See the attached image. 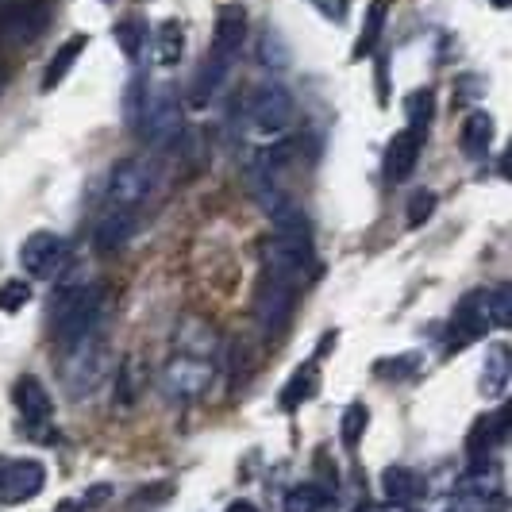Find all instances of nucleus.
I'll return each instance as SVG.
<instances>
[{
  "label": "nucleus",
  "instance_id": "obj_1",
  "mask_svg": "<svg viewBox=\"0 0 512 512\" xmlns=\"http://www.w3.org/2000/svg\"><path fill=\"white\" fill-rule=\"evenodd\" d=\"M101 308H104V285H70L58 293L51 305V335L58 347L74 343L81 335L101 328Z\"/></svg>",
  "mask_w": 512,
  "mask_h": 512
},
{
  "label": "nucleus",
  "instance_id": "obj_2",
  "mask_svg": "<svg viewBox=\"0 0 512 512\" xmlns=\"http://www.w3.org/2000/svg\"><path fill=\"white\" fill-rule=\"evenodd\" d=\"M62 351H66V359H62V378L70 385V393H74V397H89V393L101 385L104 374H108V343H104L101 328L81 335L74 343H66Z\"/></svg>",
  "mask_w": 512,
  "mask_h": 512
},
{
  "label": "nucleus",
  "instance_id": "obj_3",
  "mask_svg": "<svg viewBox=\"0 0 512 512\" xmlns=\"http://www.w3.org/2000/svg\"><path fill=\"white\" fill-rule=\"evenodd\" d=\"M293 308H297V285L278 278V274H262V282L255 289V324L262 335H282L293 320Z\"/></svg>",
  "mask_w": 512,
  "mask_h": 512
},
{
  "label": "nucleus",
  "instance_id": "obj_4",
  "mask_svg": "<svg viewBox=\"0 0 512 512\" xmlns=\"http://www.w3.org/2000/svg\"><path fill=\"white\" fill-rule=\"evenodd\" d=\"M139 135L151 143V147H174L181 135V104L174 97V89L158 85V89H147V101H143V112H139Z\"/></svg>",
  "mask_w": 512,
  "mask_h": 512
},
{
  "label": "nucleus",
  "instance_id": "obj_5",
  "mask_svg": "<svg viewBox=\"0 0 512 512\" xmlns=\"http://www.w3.org/2000/svg\"><path fill=\"white\" fill-rule=\"evenodd\" d=\"M151 193H154V166L147 158H124L108 174V208L139 212V205H147Z\"/></svg>",
  "mask_w": 512,
  "mask_h": 512
},
{
  "label": "nucleus",
  "instance_id": "obj_6",
  "mask_svg": "<svg viewBox=\"0 0 512 512\" xmlns=\"http://www.w3.org/2000/svg\"><path fill=\"white\" fill-rule=\"evenodd\" d=\"M47 486V466L39 459H16L0 462V501L4 505H24L39 497Z\"/></svg>",
  "mask_w": 512,
  "mask_h": 512
},
{
  "label": "nucleus",
  "instance_id": "obj_7",
  "mask_svg": "<svg viewBox=\"0 0 512 512\" xmlns=\"http://www.w3.org/2000/svg\"><path fill=\"white\" fill-rule=\"evenodd\" d=\"M66 258H70V243L54 231H35L20 247V262L31 278H54L66 266Z\"/></svg>",
  "mask_w": 512,
  "mask_h": 512
},
{
  "label": "nucleus",
  "instance_id": "obj_8",
  "mask_svg": "<svg viewBox=\"0 0 512 512\" xmlns=\"http://www.w3.org/2000/svg\"><path fill=\"white\" fill-rule=\"evenodd\" d=\"M247 112H251L258 131H282L293 120V97L278 81H262L251 93V101H247Z\"/></svg>",
  "mask_w": 512,
  "mask_h": 512
},
{
  "label": "nucleus",
  "instance_id": "obj_9",
  "mask_svg": "<svg viewBox=\"0 0 512 512\" xmlns=\"http://www.w3.org/2000/svg\"><path fill=\"white\" fill-rule=\"evenodd\" d=\"M51 24V8L43 0H24V4H12L0 12V39L4 43H35Z\"/></svg>",
  "mask_w": 512,
  "mask_h": 512
},
{
  "label": "nucleus",
  "instance_id": "obj_10",
  "mask_svg": "<svg viewBox=\"0 0 512 512\" xmlns=\"http://www.w3.org/2000/svg\"><path fill=\"white\" fill-rule=\"evenodd\" d=\"M208 382H212V362L201 359V355H174L170 366H166V389L178 401L201 397L208 389Z\"/></svg>",
  "mask_w": 512,
  "mask_h": 512
},
{
  "label": "nucleus",
  "instance_id": "obj_11",
  "mask_svg": "<svg viewBox=\"0 0 512 512\" xmlns=\"http://www.w3.org/2000/svg\"><path fill=\"white\" fill-rule=\"evenodd\" d=\"M489 332V308H486V293H466L455 308V320H451V343L447 351H462L470 347L474 339H482Z\"/></svg>",
  "mask_w": 512,
  "mask_h": 512
},
{
  "label": "nucleus",
  "instance_id": "obj_12",
  "mask_svg": "<svg viewBox=\"0 0 512 512\" xmlns=\"http://www.w3.org/2000/svg\"><path fill=\"white\" fill-rule=\"evenodd\" d=\"M243 39H247V12L239 8V4H224L220 8V16H216V31H212V58H220V62H235V54L243 47Z\"/></svg>",
  "mask_w": 512,
  "mask_h": 512
},
{
  "label": "nucleus",
  "instance_id": "obj_13",
  "mask_svg": "<svg viewBox=\"0 0 512 512\" xmlns=\"http://www.w3.org/2000/svg\"><path fill=\"white\" fill-rule=\"evenodd\" d=\"M420 147H424V131H397L385 147V178L393 181H409L412 170H416V158H420Z\"/></svg>",
  "mask_w": 512,
  "mask_h": 512
},
{
  "label": "nucleus",
  "instance_id": "obj_14",
  "mask_svg": "<svg viewBox=\"0 0 512 512\" xmlns=\"http://www.w3.org/2000/svg\"><path fill=\"white\" fill-rule=\"evenodd\" d=\"M12 401H16V409H20V416H24L27 424H47L54 412L47 385L39 382V378H31V374H24L20 382L12 385Z\"/></svg>",
  "mask_w": 512,
  "mask_h": 512
},
{
  "label": "nucleus",
  "instance_id": "obj_15",
  "mask_svg": "<svg viewBox=\"0 0 512 512\" xmlns=\"http://www.w3.org/2000/svg\"><path fill=\"white\" fill-rule=\"evenodd\" d=\"M135 235V212L128 208H108L101 216V224L93 231V243L101 255H116L120 247H128V239Z\"/></svg>",
  "mask_w": 512,
  "mask_h": 512
},
{
  "label": "nucleus",
  "instance_id": "obj_16",
  "mask_svg": "<svg viewBox=\"0 0 512 512\" xmlns=\"http://www.w3.org/2000/svg\"><path fill=\"white\" fill-rule=\"evenodd\" d=\"M505 436H509V409H497L493 416H482L474 424V432L466 439V451L470 455H486L497 443H505Z\"/></svg>",
  "mask_w": 512,
  "mask_h": 512
},
{
  "label": "nucleus",
  "instance_id": "obj_17",
  "mask_svg": "<svg viewBox=\"0 0 512 512\" xmlns=\"http://www.w3.org/2000/svg\"><path fill=\"white\" fill-rule=\"evenodd\" d=\"M85 47H89V35H70V39L54 51L51 66H47V74H43V93H51V89H58V85L66 81V74L74 70V62L81 58Z\"/></svg>",
  "mask_w": 512,
  "mask_h": 512
},
{
  "label": "nucleus",
  "instance_id": "obj_18",
  "mask_svg": "<svg viewBox=\"0 0 512 512\" xmlns=\"http://www.w3.org/2000/svg\"><path fill=\"white\" fill-rule=\"evenodd\" d=\"M316 389H320V366H316V359L305 362L289 382H285L282 389V409L285 412H297L305 401H312L316 397Z\"/></svg>",
  "mask_w": 512,
  "mask_h": 512
},
{
  "label": "nucleus",
  "instance_id": "obj_19",
  "mask_svg": "<svg viewBox=\"0 0 512 512\" xmlns=\"http://www.w3.org/2000/svg\"><path fill=\"white\" fill-rule=\"evenodd\" d=\"M462 154L466 158H486L489 143H493V116L489 112H470L462 120Z\"/></svg>",
  "mask_w": 512,
  "mask_h": 512
},
{
  "label": "nucleus",
  "instance_id": "obj_20",
  "mask_svg": "<svg viewBox=\"0 0 512 512\" xmlns=\"http://www.w3.org/2000/svg\"><path fill=\"white\" fill-rule=\"evenodd\" d=\"M382 489L393 505H412V501H420L424 482H420V474H412L405 466H389L382 474Z\"/></svg>",
  "mask_w": 512,
  "mask_h": 512
},
{
  "label": "nucleus",
  "instance_id": "obj_21",
  "mask_svg": "<svg viewBox=\"0 0 512 512\" xmlns=\"http://www.w3.org/2000/svg\"><path fill=\"white\" fill-rule=\"evenodd\" d=\"M228 70H231L228 62H220V58H212V54H208L205 62H201V70H197V77H193V93H189L193 108H205V104L216 97V89L224 85Z\"/></svg>",
  "mask_w": 512,
  "mask_h": 512
},
{
  "label": "nucleus",
  "instance_id": "obj_22",
  "mask_svg": "<svg viewBox=\"0 0 512 512\" xmlns=\"http://www.w3.org/2000/svg\"><path fill=\"white\" fill-rule=\"evenodd\" d=\"M181 51H185V27L178 20H162L154 31V62L170 70L181 62Z\"/></svg>",
  "mask_w": 512,
  "mask_h": 512
},
{
  "label": "nucleus",
  "instance_id": "obj_23",
  "mask_svg": "<svg viewBox=\"0 0 512 512\" xmlns=\"http://www.w3.org/2000/svg\"><path fill=\"white\" fill-rule=\"evenodd\" d=\"M482 393L486 397H505L509 393V347L497 343L489 351L486 366H482Z\"/></svg>",
  "mask_w": 512,
  "mask_h": 512
},
{
  "label": "nucleus",
  "instance_id": "obj_24",
  "mask_svg": "<svg viewBox=\"0 0 512 512\" xmlns=\"http://www.w3.org/2000/svg\"><path fill=\"white\" fill-rule=\"evenodd\" d=\"M385 16H389V0H374V4L366 8V27H362L359 43H355V58H366V54H374L378 39H382Z\"/></svg>",
  "mask_w": 512,
  "mask_h": 512
},
{
  "label": "nucleus",
  "instance_id": "obj_25",
  "mask_svg": "<svg viewBox=\"0 0 512 512\" xmlns=\"http://www.w3.org/2000/svg\"><path fill=\"white\" fill-rule=\"evenodd\" d=\"M147 20H139V16H128V20H120V24L112 27V39H116V47L128 54V58H139L143 47H147Z\"/></svg>",
  "mask_w": 512,
  "mask_h": 512
},
{
  "label": "nucleus",
  "instance_id": "obj_26",
  "mask_svg": "<svg viewBox=\"0 0 512 512\" xmlns=\"http://www.w3.org/2000/svg\"><path fill=\"white\" fill-rule=\"evenodd\" d=\"M328 501V493L316 486H293L285 493V509L282 512H320Z\"/></svg>",
  "mask_w": 512,
  "mask_h": 512
},
{
  "label": "nucleus",
  "instance_id": "obj_27",
  "mask_svg": "<svg viewBox=\"0 0 512 512\" xmlns=\"http://www.w3.org/2000/svg\"><path fill=\"white\" fill-rule=\"evenodd\" d=\"M366 420H370V412H366V405H347V412H343V424H339V436H343V447H359L362 443V432H366Z\"/></svg>",
  "mask_w": 512,
  "mask_h": 512
},
{
  "label": "nucleus",
  "instance_id": "obj_28",
  "mask_svg": "<svg viewBox=\"0 0 512 512\" xmlns=\"http://www.w3.org/2000/svg\"><path fill=\"white\" fill-rule=\"evenodd\" d=\"M432 89H416L409 101H405V108H409V128L412 131H428V124H432Z\"/></svg>",
  "mask_w": 512,
  "mask_h": 512
},
{
  "label": "nucleus",
  "instance_id": "obj_29",
  "mask_svg": "<svg viewBox=\"0 0 512 512\" xmlns=\"http://www.w3.org/2000/svg\"><path fill=\"white\" fill-rule=\"evenodd\" d=\"M31 301V285L24 278H8L0 285V312H20Z\"/></svg>",
  "mask_w": 512,
  "mask_h": 512
},
{
  "label": "nucleus",
  "instance_id": "obj_30",
  "mask_svg": "<svg viewBox=\"0 0 512 512\" xmlns=\"http://www.w3.org/2000/svg\"><path fill=\"white\" fill-rule=\"evenodd\" d=\"M486 308H489V324H493V328H509V324H512L509 285H501L497 293H489V297H486Z\"/></svg>",
  "mask_w": 512,
  "mask_h": 512
},
{
  "label": "nucleus",
  "instance_id": "obj_31",
  "mask_svg": "<svg viewBox=\"0 0 512 512\" xmlns=\"http://www.w3.org/2000/svg\"><path fill=\"white\" fill-rule=\"evenodd\" d=\"M135 397H139V389H135V359H124L120 362V370H116V405H135Z\"/></svg>",
  "mask_w": 512,
  "mask_h": 512
},
{
  "label": "nucleus",
  "instance_id": "obj_32",
  "mask_svg": "<svg viewBox=\"0 0 512 512\" xmlns=\"http://www.w3.org/2000/svg\"><path fill=\"white\" fill-rule=\"evenodd\" d=\"M143 101H147V81H143V77H131L128 93H124V120H128L131 128H139Z\"/></svg>",
  "mask_w": 512,
  "mask_h": 512
},
{
  "label": "nucleus",
  "instance_id": "obj_33",
  "mask_svg": "<svg viewBox=\"0 0 512 512\" xmlns=\"http://www.w3.org/2000/svg\"><path fill=\"white\" fill-rule=\"evenodd\" d=\"M436 212V193L432 189H420V193H412L409 201V228H420L428 216Z\"/></svg>",
  "mask_w": 512,
  "mask_h": 512
},
{
  "label": "nucleus",
  "instance_id": "obj_34",
  "mask_svg": "<svg viewBox=\"0 0 512 512\" xmlns=\"http://www.w3.org/2000/svg\"><path fill=\"white\" fill-rule=\"evenodd\" d=\"M258 62H262V66H274V70H278V66H285V62H289V54H285L282 47H278V39H274L270 31L262 35V51H258Z\"/></svg>",
  "mask_w": 512,
  "mask_h": 512
},
{
  "label": "nucleus",
  "instance_id": "obj_35",
  "mask_svg": "<svg viewBox=\"0 0 512 512\" xmlns=\"http://www.w3.org/2000/svg\"><path fill=\"white\" fill-rule=\"evenodd\" d=\"M416 370V355H401L393 362H378V378H405Z\"/></svg>",
  "mask_w": 512,
  "mask_h": 512
},
{
  "label": "nucleus",
  "instance_id": "obj_36",
  "mask_svg": "<svg viewBox=\"0 0 512 512\" xmlns=\"http://www.w3.org/2000/svg\"><path fill=\"white\" fill-rule=\"evenodd\" d=\"M112 497V486H93L85 497H81V512H89V509H97V505H104Z\"/></svg>",
  "mask_w": 512,
  "mask_h": 512
},
{
  "label": "nucleus",
  "instance_id": "obj_37",
  "mask_svg": "<svg viewBox=\"0 0 512 512\" xmlns=\"http://www.w3.org/2000/svg\"><path fill=\"white\" fill-rule=\"evenodd\" d=\"M316 4H320V12H324L328 20H335V24L347 20V0H316Z\"/></svg>",
  "mask_w": 512,
  "mask_h": 512
},
{
  "label": "nucleus",
  "instance_id": "obj_38",
  "mask_svg": "<svg viewBox=\"0 0 512 512\" xmlns=\"http://www.w3.org/2000/svg\"><path fill=\"white\" fill-rule=\"evenodd\" d=\"M228 512H258V505H251V501H231Z\"/></svg>",
  "mask_w": 512,
  "mask_h": 512
},
{
  "label": "nucleus",
  "instance_id": "obj_39",
  "mask_svg": "<svg viewBox=\"0 0 512 512\" xmlns=\"http://www.w3.org/2000/svg\"><path fill=\"white\" fill-rule=\"evenodd\" d=\"M54 512H81V501H62Z\"/></svg>",
  "mask_w": 512,
  "mask_h": 512
},
{
  "label": "nucleus",
  "instance_id": "obj_40",
  "mask_svg": "<svg viewBox=\"0 0 512 512\" xmlns=\"http://www.w3.org/2000/svg\"><path fill=\"white\" fill-rule=\"evenodd\" d=\"M355 512H382V509H378V505H359Z\"/></svg>",
  "mask_w": 512,
  "mask_h": 512
},
{
  "label": "nucleus",
  "instance_id": "obj_41",
  "mask_svg": "<svg viewBox=\"0 0 512 512\" xmlns=\"http://www.w3.org/2000/svg\"><path fill=\"white\" fill-rule=\"evenodd\" d=\"M493 8H509V0H493Z\"/></svg>",
  "mask_w": 512,
  "mask_h": 512
},
{
  "label": "nucleus",
  "instance_id": "obj_42",
  "mask_svg": "<svg viewBox=\"0 0 512 512\" xmlns=\"http://www.w3.org/2000/svg\"><path fill=\"white\" fill-rule=\"evenodd\" d=\"M393 512H412L409 505H393Z\"/></svg>",
  "mask_w": 512,
  "mask_h": 512
},
{
  "label": "nucleus",
  "instance_id": "obj_43",
  "mask_svg": "<svg viewBox=\"0 0 512 512\" xmlns=\"http://www.w3.org/2000/svg\"><path fill=\"white\" fill-rule=\"evenodd\" d=\"M0 89H4V81H0Z\"/></svg>",
  "mask_w": 512,
  "mask_h": 512
}]
</instances>
